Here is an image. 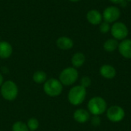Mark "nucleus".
Instances as JSON below:
<instances>
[{"instance_id": "obj_14", "label": "nucleus", "mask_w": 131, "mask_h": 131, "mask_svg": "<svg viewBox=\"0 0 131 131\" xmlns=\"http://www.w3.org/2000/svg\"><path fill=\"white\" fill-rule=\"evenodd\" d=\"M13 52L12 45L6 41H0V58L7 59L11 57Z\"/></svg>"}, {"instance_id": "obj_5", "label": "nucleus", "mask_w": 131, "mask_h": 131, "mask_svg": "<svg viewBox=\"0 0 131 131\" xmlns=\"http://www.w3.org/2000/svg\"><path fill=\"white\" fill-rule=\"evenodd\" d=\"M79 73L77 68L74 67H68L63 69L58 77V80L63 86H71L78 81Z\"/></svg>"}, {"instance_id": "obj_19", "label": "nucleus", "mask_w": 131, "mask_h": 131, "mask_svg": "<svg viewBox=\"0 0 131 131\" xmlns=\"http://www.w3.org/2000/svg\"><path fill=\"white\" fill-rule=\"evenodd\" d=\"M12 131H29L26 123L23 121H16L12 126Z\"/></svg>"}, {"instance_id": "obj_23", "label": "nucleus", "mask_w": 131, "mask_h": 131, "mask_svg": "<svg viewBox=\"0 0 131 131\" xmlns=\"http://www.w3.org/2000/svg\"><path fill=\"white\" fill-rule=\"evenodd\" d=\"M109 1L115 5H122L125 2V0H109Z\"/></svg>"}, {"instance_id": "obj_3", "label": "nucleus", "mask_w": 131, "mask_h": 131, "mask_svg": "<svg viewBox=\"0 0 131 131\" xmlns=\"http://www.w3.org/2000/svg\"><path fill=\"white\" fill-rule=\"evenodd\" d=\"M107 110V104L101 97H94L88 103V111L93 116H100Z\"/></svg>"}, {"instance_id": "obj_22", "label": "nucleus", "mask_w": 131, "mask_h": 131, "mask_svg": "<svg viewBox=\"0 0 131 131\" xmlns=\"http://www.w3.org/2000/svg\"><path fill=\"white\" fill-rule=\"evenodd\" d=\"M91 123L92 126L98 127L101 124V120L99 116H93V117L91 119Z\"/></svg>"}, {"instance_id": "obj_11", "label": "nucleus", "mask_w": 131, "mask_h": 131, "mask_svg": "<svg viewBox=\"0 0 131 131\" xmlns=\"http://www.w3.org/2000/svg\"><path fill=\"white\" fill-rule=\"evenodd\" d=\"M74 120L79 124H85L91 119V114L84 108L77 109L73 114Z\"/></svg>"}, {"instance_id": "obj_6", "label": "nucleus", "mask_w": 131, "mask_h": 131, "mask_svg": "<svg viewBox=\"0 0 131 131\" xmlns=\"http://www.w3.org/2000/svg\"><path fill=\"white\" fill-rule=\"evenodd\" d=\"M111 33L113 38L117 41H122L127 38L129 34V29L126 24L122 21H116L113 23L111 28Z\"/></svg>"}, {"instance_id": "obj_17", "label": "nucleus", "mask_w": 131, "mask_h": 131, "mask_svg": "<svg viewBox=\"0 0 131 131\" xmlns=\"http://www.w3.org/2000/svg\"><path fill=\"white\" fill-rule=\"evenodd\" d=\"M118 45H119V42L117 40L114 38H110L105 41L103 47L104 51H106L107 52H113L118 48Z\"/></svg>"}, {"instance_id": "obj_1", "label": "nucleus", "mask_w": 131, "mask_h": 131, "mask_svg": "<svg viewBox=\"0 0 131 131\" xmlns=\"http://www.w3.org/2000/svg\"><path fill=\"white\" fill-rule=\"evenodd\" d=\"M0 94L5 101H13L18 95V87L12 80L5 81L0 87Z\"/></svg>"}, {"instance_id": "obj_24", "label": "nucleus", "mask_w": 131, "mask_h": 131, "mask_svg": "<svg viewBox=\"0 0 131 131\" xmlns=\"http://www.w3.org/2000/svg\"><path fill=\"white\" fill-rule=\"evenodd\" d=\"M4 81H4V78H3L2 74H1V72H0V87L2 86V84H3Z\"/></svg>"}, {"instance_id": "obj_18", "label": "nucleus", "mask_w": 131, "mask_h": 131, "mask_svg": "<svg viewBox=\"0 0 131 131\" xmlns=\"http://www.w3.org/2000/svg\"><path fill=\"white\" fill-rule=\"evenodd\" d=\"M29 131H36L39 127V121L35 117H31L26 123Z\"/></svg>"}, {"instance_id": "obj_25", "label": "nucleus", "mask_w": 131, "mask_h": 131, "mask_svg": "<svg viewBox=\"0 0 131 131\" xmlns=\"http://www.w3.org/2000/svg\"><path fill=\"white\" fill-rule=\"evenodd\" d=\"M69 1L71 2H80L81 0H69Z\"/></svg>"}, {"instance_id": "obj_12", "label": "nucleus", "mask_w": 131, "mask_h": 131, "mask_svg": "<svg viewBox=\"0 0 131 131\" xmlns=\"http://www.w3.org/2000/svg\"><path fill=\"white\" fill-rule=\"evenodd\" d=\"M100 74L106 79H113L117 74V71L115 68L111 64H103L99 70Z\"/></svg>"}, {"instance_id": "obj_8", "label": "nucleus", "mask_w": 131, "mask_h": 131, "mask_svg": "<svg viewBox=\"0 0 131 131\" xmlns=\"http://www.w3.org/2000/svg\"><path fill=\"white\" fill-rule=\"evenodd\" d=\"M121 15V10L118 7L115 5H111L107 7L102 13L103 20L108 23H114L117 21Z\"/></svg>"}, {"instance_id": "obj_26", "label": "nucleus", "mask_w": 131, "mask_h": 131, "mask_svg": "<svg viewBox=\"0 0 131 131\" xmlns=\"http://www.w3.org/2000/svg\"><path fill=\"white\" fill-rule=\"evenodd\" d=\"M126 1H127V2H131V0H126Z\"/></svg>"}, {"instance_id": "obj_4", "label": "nucleus", "mask_w": 131, "mask_h": 131, "mask_svg": "<svg viewBox=\"0 0 131 131\" xmlns=\"http://www.w3.org/2000/svg\"><path fill=\"white\" fill-rule=\"evenodd\" d=\"M43 90L46 95L51 97H56L61 94L63 91V84L58 79L51 78L43 84Z\"/></svg>"}, {"instance_id": "obj_13", "label": "nucleus", "mask_w": 131, "mask_h": 131, "mask_svg": "<svg viewBox=\"0 0 131 131\" xmlns=\"http://www.w3.org/2000/svg\"><path fill=\"white\" fill-rule=\"evenodd\" d=\"M56 45L58 48L63 51L70 50L74 46V41L67 36H61L59 37L56 41Z\"/></svg>"}, {"instance_id": "obj_9", "label": "nucleus", "mask_w": 131, "mask_h": 131, "mask_svg": "<svg viewBox=\"0 0 131 131\" xmlns=\"http://www.w3.org/2000/svg\"><path fill=\"white\" fill-rule=\"evenodd\" d=\"M86 18L93 25H99L103 21L102 13L97 9H91L87 12Z\"/></svg>"}, {"instance_id": "obj_10", "label": "nucleus", "mask_w": 131, "mask_h": 131, "mask_svg": "<svg viewBox=\"0 0 131 131\" xmlns=\"http://www.w3.org/2000/svg\"><path fill=\"white\" fill-rule=\"evenodd\" d=\"M117 49L122 57L127 59H131V39L126 38L122 40L119 43Z\"/></svg>"}, {"instance_id": "obj_20", "label": "nucleus", "mask_w": 131, "mask_h": 131, "mask_svg": "<svg viewBox=\"0 0 131 131\" xmlns=\"http://www.w3.org/2000/svg\"><path fill=\"white\" fill-rule=\"evenodd\" d=\"M111 25L110 23L107 22V21H102L100 25H99V30L100 32H101L102 34H107L109 31H111Z\"/></svg>"}, {"instance_id": "obj_2", "label": "nucleus", "mask_w": 131, "mask_h": 131, "mask_svg": "<svg viewBox=\"0 0 131 131\" xmlns=\"http://www.w3.org/2000/svg\"><path fill=\"white\" fill-rule=\"evenodd\" d=\"M87 96V89L80 84L73 86L68 91V100L73 106L81 105L85 100Z\"/></svg>"}, {"instance_id": "obj_7", "label": "nucleus", "mask_w": 131, "mask_h": 131, "mask_svg": "<svg viewBox=\"0 0 131 131\" xmlns=\"http://www.w3.org/2000/svg\"><path fill=\"white\" fill-rule=\"evenodd\" d=\"M106 114L107 119L113 123H119L122 121L126 115L124 108L118 105H113L107 108Z\"/></svg>"}, {"instance_id": "obj_15", "label": "nucleus", "mask_w": 131, "mask_h": 131, "mask_svg": "<svg viewBox=\"0 0 131 131\" xmlns=\"http://www.w3.org/2000/svg\"><path fill=\"white\" fill-rule=\"evenodd\" d=\"M86 61V57L82 52H76L71 57V64L72 67L75 68H79L82 67Z\"/></svg>"}, {"instance_id": "obj_21", "label": "nucleus", "mask_w": 131, "mask_h": 131, "mask_svg": "<svg viewBox=\"0 0 131 131\" xmlns=\"http://www.w3.org/2000/svg\"><path fill=\"white\" fill-rule=\"evenodd\" d=\"M91 84V79L88 76H84L80 80V85L84 87V88H88Z\"/></svg>"}, {"instance_id": "obj_16", "label": "nucleus", "mask_w": 131, "mask_h": 131, "mask_svg": "<svg viewBox=\"0 0 131 131\" xmlns=\"http://www.w3.org/2000/svg\"><path fill=\"white\" fill-rule=\"evenodd\" d=\"M32 80L37 84H43L48 80V75L44 71H36L32 75Z\"/></svg>"}]
</instances>
